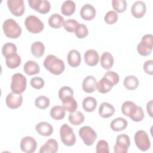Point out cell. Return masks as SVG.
Returning <instances> with one entry per match:
<instances>
[{
    "instance_id": "cell-1",
    "label": "cell",
    "mask_w": 153,
    "mask_h": 153,
    "mask_svg": "<svg viewBox=\"0 0 153 153\" xmlns=\"http://www.w3.org/2000/svg\"><path fill=\"white\" fill-rule=\"evenodd\" d=\"M44 68L54 75L62 74L65 69L64 62L53 54L47 55L44 60Z\"/></svg>"
},
{
    "instance_id": "cell-2",
    "label": "cell",
    "mask_w": 153,
    "mask_h": 153,
    "mask_svg": "<svg viewBox=\"0 0 153 153\" xmlns=\"http://www.w3.org/2000/svg\"><path fill=\"white\" fill-rule=\"evenodd\" d=\"M2 29L5 35L11 39L19 38L22 32L20 26L11 18L7 19L3 22Z\"/></svg>"
},
{
    "instance_id": "cell-3",
    "label": "cell",
    "mask_w": 153,
    "mask_h": 153,
    "mask_svg": "<svg viewBox=\"0 0 153 153\" xmlns=\"http://www.w3.org/2000/svg\"><path fill=\"white\" fill-rule=\"evenodd\" d=\"M27 80L26 77L20 73H16L13 75L10 88L13 93L15 94H22L26 88Z\"/></svg>"
},
{
    "instance_id": "cell-4",
    "label": "cell",
    "mask_w": 153,
    "mask_h": 153,
    "mask_svg": "<svg viewBox=\"0 0 153 153\" xmlns=\"http://www.w3.org/2000/svg\"><path fill=\"white\" fill-rule=\"evenodd\" d=\"M60 136L62 142L67 146H74L76 142V136L73 128L66 124L60 128Z\"/></svg>"
},
{
    "instance_id": "cell-5",
    "label": "cell",
    "mask_w": 153,
    "mask_h": 153,
    "mask_svg": "<svg viewBox=\"0 0 153 153\" xmlns=\"http://www.w3.org/2000/svg\"><path fill=\"white\" fill-rule=\"evenodd\" d=\"M25 25L27 30L32 33H40L44 28V23L34 15H29L25 19Z\"/></svg>"
},
{
    "instance_id": "cell-6",
    "label": "cell",
    "mask_w": 153,
    "mask_h": 153,
    "mask_svg": "<svg viewBox=\"0 0 153 153\" xmlns=\"http://www.w3.org/2000/svg\"><path fill=\"white\" fill-rule=\"evenodd\" d=\"M152 35L151 34L145 35L137 45L138 53L142 56L150 55L152 50Z\"/></svg>"
},
{
    "instance_id": "cell-7",
    "label": "cell",
    "mask_w": 153,
    "mask_h": 153,
    "mask_svg": "<svg viewBox=\"0 0 153 153\" xmlns=\"http://www.w3.org/2000/svg\"><path fill=\"white\" fill-rule=\"evenodd\" d=\"M134 140L137 148L141 151H146L151 147V142L147 133L145 130H138L136 132Z\"/></svg>"
},
{
    "instance_id": "cell-8",
    "label": "cell",
    "mask_w": 153,
    "mask_h": 153,
    "mask_svg": "<svg viewBox=\"0 0 153 153\" xmlns=\"http://www.w3.org/2000/svg\"><path fill=\"white\" fill-rule=\"evenodd\" d=\"M78 133L84 144L87 146L92 145L97 138L96 131L90 126H85L81 127Z\"/></svg>"
},
{
    "instance_id": "cell-9",
    "label": "cell",
    "mask_w": 153,
    "mask_h": 153,
    "mask_svg": "<svg viewBox=\"0 0 153 153\" xmlns=\"http://www.w3.org/2000/svg\"><path fill=\"white\" fill-rule=\"evenodd\" d=\"M130 146V139L128 135L121 134L117 136L116 143L114 146V153H127Z\"/></svg>"
},
{
    "instance_id": "cell-10",
    "label": "cell",
    "mask_w": 153,
    "mask_h": 153,
    "mask_svg": "<svg viewBox=\"0 0 153 153\" xmlns=\"http://www.w3.org/2000/svg\"><path fill=\"white\" fill-rule=\"evenodd\" d=\"M30 7L41 14H47L50 12L51 4L47 0H28Z\"/></svg>"
},
{
    "instance_id": "cell-11",
    "label": "cell",
    "mask_w": 153,
    "mask_h": 153,
    "mask_svg": "<svg viewBox=\"0 0 153 153\" xmlns=\"http://www.w3.org/2000/svg\"><path fill=\"white\" fill-rule=\"evenodd\" d=\"M8 8L11 14L15 16H22L25 10V3L23 0H8Z\"/></svg>"
},
{
    "instance_id": "cell-12",
    "label": "cell",
    "mask_w": 153,
    "mask_h": 153,
    "mask_svg": "<svg viewBox=\"0 0 153 153\" xmlns=\"http://www.w3.org/2000/svg\"><path fill=\"white\" fill-rule=\"evenodd\" d=\"M37 143L32 136H25L21 140L20 148L21 150L26 153H32L36 151Z\"/></svg>"
},
{
    "instance_id": "cell-13",
    "label": "cell",
    "mask_w": 153,
    "mask_h": 153,
    "mask_svg": "<svg viewBox=\"0 0 153 153\" xmlns=\"http://www.w3.org/2000/svg\"><path fill=\"white\" fill-rule=\"evenodd\" d=\"M5 103L9 108L12 109H17L20 107L23 103V96L22 94L10 93L5 98Z\"/></svg>"
},
{
    "instance_id": "cell-14",
    "label": "cell",
    "mask_w": 153,
    "mask_h": 153,
    "mask_svg": "<svg viewBox=\"0 0 153 153\" xmlns=\"http://www.w3.org/2000/svg\"><path fill=\"white\" fill-rule=\"evenodd\" d=\"M96 14V10L94 6L90 4H85L80 10V16L82 19L87 21L93 20Z\"/></svg>"
},
{
    "instance_id": "cell-15",
    "label": "cell",
    "mask_w": 153,
    "mask_h": 153,
    "mask_svg": "<svg viewBox=\"0 0 153 153\" xmlns=\"http://www.w3.org/2000/svg\"><path fill=\"white\" fill-rule=\"evenodd\" d=\"M146 11V6L144 2L142 1H136L131 7V13L135 18H142Z\"/></svg>"
},
{
    "instance_id": "cell-16",
    "label": "cell",
    "mask_w": 153,
    "mask_h": 153,
    "mask_svg": "<svg viewBox=\"0 0 153 153\" xmlns=\"http://www.w3.org/2000/svg\"><path fill=\"white\" fill-rule=\"evenodd\" d=\"M97 82L94 76L92 75L87 76L82 83V88L84 92L91 93L97 89Z\"/></svg>"
},
{
    "instance_id": "cell-17",
    "label": "cell",
    "mask_w": 153,
    "mask_h": 153,
    "mask_svg": "<svg viewBox=\"0 0 153 153\" xmlns=\"http://www.w3.org/2000/svg\"><path fill=\"white\" fill-rule=\"evenodd\" d=\"M35 130L39 135L42 136H50L53 134L54 131L53 126L45 121L38 123L35 126Z\"/></svg>"
},
{
    "instance_id": "cell-18",
    "label": "cell",
    "mask_w": 153,
    "mask_h": 153,
    "mask_svg": "<svg viewBox=\"0 0 153 153\" xmlns=\"http://www.w3.org/2000/svg\"><path fill=\"white\" fill-rule=\"evenodd\" d=\"M85 63L90 66H96L99 61V56L98 53L93 49L88 50L84 54Z\"/></svg>"
},
{
    "instance_id": "cell-19",
    "label": "cell",
    "mask_w": 153,
    "mask_h": 153,
    "mask_svg": "<svg viewBox=\"0 0 153 153\" xmlns=\"http://www.w3.org/2000/svg\"><path fill=\"white\" fill-rule=\"evenodd\" d=\"M115 108L114 106L108 102H102L99 108V114L103 118H108L114 115Z\"/></svg>"
},
{
    "instance_id": "cell-20",
    "label": "cell",
    "mask_w": 153,
    "mask_h": 153,
    "mask_svg": "<svg viewBox=\"0 0 153 153\" xmlns=\"http://www.w3.org/2000/svg\"><path fill=\"white\" fill-rule=\"evenodd\" d=\"M59 145L57 142L54 139L47 140L45 143L41 146L39 151V153H56L58 151Z\"/></svg>"
},
{
    "instance_id": "cell-21",
    "label": "cell",
    "mask_w": 153,
    "mask_h": 153,
    "mask_svg": "<svg viewBox=\"0 0 153 153\" xmlns=\"http://www.w3.org/2000/svg\"><path fill=\"white\" fill-rule=\"evenodd\" d=\"M68 63L72 68L78 67L81 62L80 53L76 50H71L67 56Z\"/></svg>"
},
{
    "instance_id": "cell-22",
    "label": "cell",
    "mask_w": 153,
    "mask_h": 153,
    "mask_svg": "<svg viewBox=\"0 0 153 153\" xmlns=\"http://www.w3.org/2000/svg\"><path fill=\"white\" fill-rule=\"evenodd\" d=\"M137 106L136 103L131 101H126L121 106L122 113L131 118L136 112Z\"/></svg>"
},
{
    "instance_id": "cell-23",
    "label": "cell",
    "mask_w": 153,
    "mask_h": 153,
    "mask_svg": "<svg viewBox=\"0 0 153 153\" xmlns=\"http://www.w3.org/2000/svg\"><path fill=\"white\" fill-rule=\"evenodd\" d=\"M25 73L28 75H33L39 73L40 68L39 65L33 60L27 61L23 66Z\"/></svg>"
},
{
    "instance_id": "cell-24",
    "label": "cell",
    "mask_w": 153,
    "mask_h": 153,
    "mask_svg": "<svg viewBox=\"0 0 153 153\" xmlns=\"http://www.w3.org/2000/svg\"><path fill=\"white\" fill-rule=\"evenodd\" d=\"M114 85V84L109 79L103 76L97 82V90L99 93L105 94L111 91Z\"/></svg>"
},
{
    "instance_id": "cell-25",
    "label": "cell",
    "mask_w": 153,
    "mask_h": 153,
    "mask_svg": "<svg viewBox=\"0 0 153 153\" xmlns=\"http://www.w3.org/2000/svg\"><path fill=\"white\" fill-rule=\"evenodd\" d=\"M127 125L128 123L126 119L122 117H118L111 121L110 127L113 131H120L126 129Z\"/></svg>"
},
{
    "instance_id": "cell-26",
    "label": "cell",
    "mask_w": 153,
    "mask_h": 153,
    "mask_svg": "<svg viewBox=\"0 0 153 153\" xmlns=\"http://www.w3.org/2000/svg\"><path fill=\"white\" fill-rule=\"evenodd\" d=\"M22 62L20 56L16 53L5 57V63L10 69H15L19 67Z\"/></svg>"
},
{
    "instance_id": "cell-27",
    "label": "cell",
    "mask_w": 153,
    "mask_h": 153,
    "mask_svg": "<svg viewBox=\"0 0 153 153\" xmlns=\"http://www.w3.org/2000/svg\"><path fill=\"white\" fill-rule=\"evenodd\" d=\"M114 62V57L110 53L106 51L102 54L100 57V65L103 69L106 70L110 69L112 67Z\"/></svg>"
},
{
    "instance_id": "cell-28",
    "label": "cell",
    "mask_w": 153,
    "mask_h": 153,
    "mask_svg": "<svg viewBox=\"0 0 153 153\" xmlns=\"http://www.w3.org/2000/svg\"><path fill=\"white\" fill-rule=\"evenodd\" d=\"M75 8L76 5L74 1L67 0L64 1L61 6V13L64 16H70L74 13Z\"/></svg>"
},
{
    "instance_id": "cell-29",
    "label": "cell",
    "mask_w": 153,
    "mask_h": 153,
    "mask_svg": "<svg viewBox=\"0 0 153 153\" xmlns=\"http://www.w3.org/2000/svg\"><path fill=\"white\" fill-rule=\"evenodd\" d=\"M64 18L58 13H54L48 19V25L50 27L58 29L62 27L64 23Z\"/></svg>"
},
{
    "instance_id": "cell-30",
    "label": "cell",
    "mask_w": 153,
    "mask_h": 153,
    "mask_svg": "<svg viewBox=\"0 0 153 153\" xmlns=\"http://www.w3.org/2000/svg\"><path fill=\"white\" fill-rule=\"evenodd\" d=\"M97 100L96 99L91 96H87L85 97L82 103V108L84 110L88 112H93L97 106Z\"/></svg>"
},
{
    "instance_id": "cell-31",
    "label": "cell",
    "mask_w": 153,
    "mask_h": 153,
    "mask_svg": "<svg viewBox=\"0 0 153 153\" xmlns=\"http://www.w3.org/2000/svg\"><path fill=\"white\" fill-rule=\"evenodd\" d=\"M32 54L36 57L39 58L43 56L45 52V46L41 41H35L33 42L30 47Z\"/></svg>"
},
{
    "instance_id": "cell-32",
    "label": "cell",
    "mask_w": 153,
    "mask_h": 153,
    "mask_svg": "<svg viewBox=\"0 0 153 153\" xmlns=\"http://www.w3.org/2000/svg\"><path fill=\"white\" fill-rule=\"evenodd\" d=\"M63 107L65 111L69 112H73L76 111L78 108V103L73 96L68 97L62 100Z\"/></svg>"
},
{
    "instance_id": "cell-33",
    "label": "cell",
    "mask_w": 153,
    "mask_h": 153,
    "mask_svg": "<svg viewBox=\"0 0 153 153\" xmlns=\"http://www.w3.org/2000/svg\"><path fill=\"white\" fill-rule=\"evenodd\" d=\"M68 120L71 124L74 126H78L83 123L85 120L84 114L80 111H75L70 112L68 116Z\"/></svg>"
},
{
    "instance_id": "cell-34",
    "label": "cell",
    "mask_w": 153,
    "mask_h": 153,
    "mask_svg": "<svg viewBox=\"0 0 153 153\" xmlns=\"http://www.w3.org/2000/svg\"><path fill=\"white\" fill-rule=\"evenodd\" d=\"M123 84L127 89L129 90H134L138 87L139 81L136 76L128 75L124 78Z\"/></svg>"
},
{
    "instance_id": "cell-35",
    "label": "cell",
    "mask_w": 153,
    "mask_h": 153,
    "mask_svg": "<svg viewBox=\"0 0 153 153\" xmlns=\"http://www.w3.org/2000/svg\"><path fill=\"white\" fill-rule=\"evenodd\" d=\"M66 114V111L63 106L56 105L50 109V116L55 120H60L64 118Z\"/></svg>"
},
{
    "instance_id": "cell-36",
    "label": "cell",
    "mask_w": 153,
    "mask_h": 153,
    "mask_svg": "<svg viewBox=\"0 0 153 153\" xmlns=\"http://www.w3.org/2000/svg\"><path fill=\"white\" fill-rule=\"evenodd\" d=\"M50 99L45 96H39L35 100V105L40 109H45L50 105Z\"/></svg>"
},
{
    "instance_id": "cell-37",
    "label": "cell",
    "mask_w": 153,
    "mask_h": 153,
    "mask_svg": "<svg viewBox=\"0 0 153 153\" xmlns=\"http://www.w3.org/2000/svg\"><path fill=\"white\" fill-rule=\"evenodd\" d=\"M17 53V47L13 42H7L2 47V54L5 57L9 55Z\"/></svg>"
},
{
    "instance_id": "cell-38",
    "label": "cell",
    "mask_w": 153,
    "mask_h": 153,
    "mask_svg": "<svg viewBox=\"0 0 153 153\" xmlns=\"http://www.w3.org/2000/svg\"><path fill=\"white\" fill-rule=\"evenodd\" d=\"M75 36L79 39H82L86 37L88 33V30L87 27L83 23H79L77 25L75 31Z\"/></svg>"
},
{
    "instance_id": "cell-39",
    "label": "cell",
    "mask_w": 153,
    "mask_h": 153,
    "mask_svg": "<svg viewBox=\"0 0 153 153\" xmlns=\"http://www.w3.org/2000/svg\"><path fill=\"white\" fill-rule=\"evenodd\" d=\"M112 6L115 11L121 13L126 11L127 3L125 0H112Z\"/></svg>"
},
{
    "instance_id": "cell-40",
    "label": "cell",
    "mask_w": 153,
    "mask_h": 153,
    "mask_svg": "<svg viewBox=\"0 0 153 153\" xmlns=\"http://www.w3.org/2000/svg\"><path fill=\"white\" fill-rule=\"evenodd\" d=\"M59 97L60 100H63L65 98L68 97H71L74 96V91L70 87L68 86H63L61 87L58 93Z\"/></svg>"
},
{
    "instance_id": "cell-41",
    "label": "cell",
    "mask_w": 153,
    "mask_h": 153,
    "mask_svg": "<svg viewBox=\"0 0 153 153\" xmlns=\"http://www.w3.org/2000/svg\"><path fill=\"white\" fill-rule=\"evenodd\" d=\"M118 18L117 13L114 10H110L106 13L104 17V20L107 24L112 25L117 22Z\"/></svg>"
},
{
    "instance_id": "cell-42",
    "label": "cell",
    "mask_w": 153,
    "mask_h": 153,
    "mask_svg": "<svg viewBox=\"0 0 153 153\" xmlns=\"http://www.w3.org/2000/svg\"><path fill=\"white\" fill-rule=\"evenodd\" d=\"M96 152L97 153H109V145L107 141L100 140L96 146Z\"/></svg>"
},
{
    "instance_id": "cell-43",
    "label": "cell",
    "mask_w": 153,
    "mask_h": 153,
    "mask_svg": "<svg viewBox=\"0 0 153 153\" xmlns=\"http://www.w3.org/2000/svg\"><path fill=\"white\" fill-rule=\"evenodd\" d=\"M78 24V22L72 19H69L66 21L64 22L63 23V27L65 30H66L68 32H74L75 29Z\"/></svg>"
},
{
    "instance_id": "cell-44",
    "label": "cell",
    "mask_w": 153,
    "mask_h": 153,
    "mask_svg": "<svg viewBox=\"0 0 153 153\" xmlns=\"http://www.w3.org/2000/svg\"><path fill=\"white\" fill-rule=\"evenodd\" d=\"M44 84H45V81L41 77L35 76V77H33L30 80V85L32 86V87L37 90H39L43 88V87L44 86Z\"/></svg>"
},
{
    "instance_id": "cell-45",
    "label": "cell",
    "mask_w": 153,
    "mask_h": 153,
    "mask_svg": "<svg viewBox=\"0 0 153 153\" xmlns=\"http://www.w3.org/2000/svg\"><path fill=\"white\" fill-rule=\"evenodd\" d=\"M104 77L109 79L114 85H116L120 81V76L118 74L112 71H108L104 75Z\"/></svg>"
},
{
    "instance_id": "cell-46",
    "label": "cell",
    "mask_w": 153,
    "mask_h": 153,
    "mask_svg": "<svg viewBox=\"0 0 153 153\" xmlns=\"http://www.w3.org/2000/svg\"><path fill=\"white\" fill-rule=\"evenodd\" d=\"M145 117V114L143 112V109L142 108L141 106H138L137 109L135 112V114L133 115V116L131 118V119L133 121H136V122H139L143 120Z\"/></svg>"
},
{
    "instance_id": "cell-47",
    "label": "cell",
    "mask_w": 153,
    "mask_h": 153,
    "mask_svg": "<svg viewBox=\"0 0 153 153\" xmlns=\"http://www.w3.org/2000/svg\"><path fill=\"white\" fill-rule=\"evenodd\" d=\"M143 70L145 73L149 75L153 74V60H146L143 66Z\"/></svg>"
},
{
    "instance_id": "cell-48",
    "label": "cell",
    "mask_w": 153,
    "mask_h": 153,
    "mask_svg": "<svg viewBox=\"0 0 153 153\" xmlns=\"http://www.w3.org/2000/svg\"><path fill=\"white\" fill-rule=\"evenodd\" d=\"M146 110L151 117H152V100H149L146 105Z\"/></svg>"
}]
</instances>
